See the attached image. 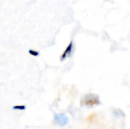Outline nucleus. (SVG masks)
<instances>
[{
	"label": "nucleus",
	"mask_w": 130,
	"mask_h": 129,
	"mask_svg": "<svg viewBox=\"0 0 130 129\" xmlns=\"http://www.w3.org/2000/svg\"><path fill=\"white\" fill-rule=\"evenodd\" d=\"M100 103L101 102H100L98 96L91 94L85 95L83 97L82 100L81 101V104L86 106H90V107L96 106V105H99Z\"/></svg>",
	"instance_id": "1"
},
{
	"label": "nucleus",
	"mask_w": 130,
	"mask_h": 129,
	"mask_svg": "<svg viewBox=\"0 0 130 129\" xmlns=\"http://www.w3.org/2000/svg\"><path fill=\"white\" fill-rule=\"evenodd\" d=\"M54 122L56 124H57L60 126H64L68 123L69 119L66 116V115H65L64 113L56 114L54 116Z\"/></svg>",
	"instance_id": "2"
},
{
	"label": "nucleus",
	"mask_w": 130,
	"mask_h": 129,
	"mask_svg": "<svg viewBox=\"0 0 130 129\" xmlns=\"http://www.w3.org/2000/svg\"><path fill=\"white\" fill-rule=\"evenodd\" d=\"M73 51V43L72 42H70V43L68 45V46L66 47V49H65L64 52L62 54L61 57H60V60L62 62L63 60H65L66 58L69 57L72 54Z\"/></svg>",
	"instance_id": "3"
},
{
	"label": "nucleus",
	"mask_w": 130,
	"mask_h": 129,
	"mask_svg": "<svg viewBox=\"0 0 130 129\" xmlns=\"http://www.w3.org/2000/svg\"><path fill=\"white\" fill-rule=\"evenodd\" d=\"M26 109L25 106H13V109H16V110H24Z\"/></svg>",
	"instance_id": "4"
},
{
	"label": "nucleus",
	"mask_w": 130,
	"mask_h": 129,
	"mask_svg": "<svg viewBox=\"0 0 130 129\" xmlns=\"http://www.w3.org/2000/svg\"><path fill=\"white\" fill-rule=\"evenodd\" d=\"M29 52L30 53V54H32V55H34V56H38V52H36V51H34V50H30L29 51Z\"/></svg>",
	"instance_id": "5"
}]
</instances>
